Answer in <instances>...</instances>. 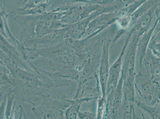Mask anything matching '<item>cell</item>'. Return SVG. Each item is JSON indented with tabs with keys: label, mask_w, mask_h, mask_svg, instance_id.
I'll use <instances>...</instances> for the list:
<instances>
[{
	"label": "cell",
	"mask_w": 160,
	"mask_h": 119,
	"mask_svg": "<svg viewBox=\"0 0 160 119\" xmlns=\"http://www.w3.org/2000/svg\"><path fill=\"white\" fill-rule=\"evenodd\" d=\"M81 102H82L79 99L76 101H73V102L71 104V107L66 110L65 113V117L66 118H76Z\"/></svg>",
	"instance_id": "cell-11"
},
{
	"label": "cell",
	"mask_w": 160,
	"mask_h": 119,
	"mask_svg": "<svg viewBox=\"0 0 160 119\" xmlns=\"http://www.w3.org/2000/svg\"><path fill=\"white\" fill-rule=\"evenodd\" d=\"M106 106H107V98L106 97H100L98 98V110L97 114V118H102L105 113H106Z\"/></svg>",
	"instance_id": "cell-12"
},
{
	"label": "cell",
	"mask_w": 160,
	"mask_h": 119,
	"mask_svg": "<svg viewBox=\"0 0 160 119\" xmlns=\"http://www.w3.org/2000/svg\"><path fill=\"white\" fill-rule=\"evenodd\" d=\"M151 39L153 40L157 43H160V31L157 33L155 35L152 36Z\"/></svg>",
	"instance_id": "cell-14"
},
{
	"label": "cell",
	"mask_w": 160,
	"mask_h": 119,
	"mask_svg": "<svg viewBox=\"0 0 160 119\" xmlns=\"http://www.w3.org/2000/svg\"><path fill=\"white\" fill-rule=\"evenodd\" d=\"M1 35L3 36L6 38H9L11 39V40L14 42V43L18 44V42L16 40L14 37L12 36L11 32L9 31V28L8 25V15L7 14L6 11H5V2H1Z\"/></svg>",
	"instance_id": "cell-8"
},
{
	"label": "cell",
	"mask_w": 160,
	"mask_h": 119,
	"mask_svg": "<svg viewBox=\"0 0 160 119\" xmlns=\"http://www.w3.org/2000/svg\"><path fill=\"white\" fill-rule=\"evenodd\" d=\"M51 0H25L18 11H24L32 9L36 7L50 3Z\"/></svg>",
	"instance_id": "cell-9"
},
{
	"label": "cell",
	"mask_w": 160,
	"mask_h": 119,
	"mask_svg": "<svg viewBox=\"0 0 160 119\" xmlns=\"http://www.w3.org/2000/svg\"><path fill=\"white\" fill-rule=\"evenodd\" d=\"M106 5L84 3V5L58 8L61 12L60 21L70 25L88 18L97 12L103 9Z\"/></svg>",
	"instance_id": "cell-1"
},
{
	"label": "cell",
	"mask_w": 160,
	"mask_h": 119,
	"mask_svg": "<svg viewBox=\"0 0 160 119\" xmlns=\"http://www.w3.org/2000/svg\"><path fill=\"white\" fill-rule=\"evenodd\" d=\"M129 40L126 39L122 50L120 56L118 58L111 68L109 69V73L108 81L106 96L108 95L112 91L117 87L119 81L121 72L122 68V59L124 55L125 51L129 43Z\"/></svg>",
	"instance_id": "cell-6"
},
{
	"label": "cell",
	"mask_w": 160,
	"mask_h": 119,
	"mask_svg": "<svg viewBox=\"0 0 160 119\" xmlns=\"http://www.w3.org/2000/svg\"><path fill=\"white\" fill-rule=\"evenodd\" d=\"M105 9L100 10L92 14L85 19L78 22L69 25L66 33H65L64 39L69 38L74 40H78L81 38L85 34L88 24L93 19L100 14L106 13Z\"/></svg>",
	"instance_id": "cell-4"
},
{
	"label": "cell",
	"mask_w": 160,
	"mask_h": 119,
	"mask_svg": "<svg viewBox=\"0 0 160 119\" xmlns=\"http://www.w3.org/2000/svg\"><path fill=\"white\" fill-rule=\"evenodd\" d=\"M119 16V10L104 13L97 16L88 24L85 34L93 37L100 31L116 22Z\"/></svg>",
	"instance_id": "cell-3"
},
{
	"label": "cell",
	"mask_w": 160,
	"mask_h": 119,
	"mask_svg": "<svg viewBox=\"0 0 160 119\" xmlns=\"http://www.w3.org/2000/svg\"><path fill=\"white\" fill-rule=\"evenodd\" d=\"M138 106L153 119H160V108L149 106L141 102H137Z\"/></svg>",
	"instance_id": "cell-10"
},
{
	"label": "cell",
	"mask_w": 160,
	"mask_h": 119,
	"mask_svg": "<svg viewBox=\"0 0 160 119\" xmlns=\"http://www.w3.org/2000/svg\"><path fill=\"white\" fill-rule=\"evenodd\" d=\"M110 41L108 40H102V52L99 69V83L102 91V97H106L107 85L109 73V46Z\"/></svg>",
	"instance_id": "cell-5"
},
{
	"label": "cell",
	"mask_w": 160,
	"mask_h": 119,
	"mask_svg": "<svg viewBox=\"0 0 160 119\" xmlns=\"http://www.w3.org/2000/svg\"><path fill=\"white\" fill-rule=\"evenodd\" d=\"M157 22V20L156 19L153 26L142 36V39H140L138 42L137 49L140 66H142V62L144 59V57H145L147 48L152 37Z\"/></svg>",
	"instance_id": "cell-7"
},
{
	"label": "cell",
	"mask_w": 160,
	"mask_h": 119,
	"mask_svg": "<svg viewBox=\"0 0 160 119\" xmlns=\"http://www.w3.org/2000/svg\"><path fill=\"white\" fill-rule=\"evenodd\" d=\"M135 86L141 96L147 104H154L159 97L158 83L148 75L140 74L137 77Z\"/></svg>",
	"instance_id": "cell-2"
},
{
	"label": "cell",
	"mask_w": 160,
	"mask_h": 119,
	"mask_svg": "<svg viewBox=\"0 0 160 119\" xmlns=\"http://www.w3.org/2000/svg\"><path fill=\"white\" fill-rule=\"evenodd\" d=\"M78 117L81 119H94L97 118V115L87 112H78Z\"/></svg>",
	"instance_id": "cell-13"
}]
</instances>
